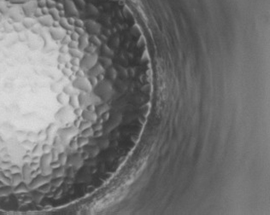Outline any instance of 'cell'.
<instances>
[{"label":"cell","instance_id":"46","mask_svg":"<svg viewBox=\"0 0 270 215\" xmlns=\"http://www.w3.org/2000/svg\"><path fill=\"white\" fill-rule=\"evenodd\" d=\"M29 166H30L31 169L33 171H35V170H38L39 168H40V162H34L32 161L29 163Z\"/></svg>","mask_w":270,"mask_h":215},{"label":"cell","instance_id":"25","mask_svg":"<svg viewBox=\"0 0 270 215\" xmlns=\"http://www.w3.org/2000/svg\"><path fill=\"white\" fill-rule=\"evenodd\" d=\"M79 95H73V96H69V105L72 109H75L80 107V103H79Z\"/></svg>","mask_w":270,"mask_h":215},{"label":"cell","instance_id":"5","mask_svg":"<svg viewBox=\"0 0 270 215\" xmlns=\"http://www.w3.org/2000/svg\"><path fill=\"white\" fill-rule=\"evenodd\" d=\"M72 84L80 91H86V92L93 91V87L91 85L88 76L83 77V78H77Z\"/></svg>","mask_w":270,"mask_h":215},{"label":"cell","instance_id":"3","mask_svg":"<svg viewBox=\"0 0 270 215\" xmlns=\"http://www.w3.org/2000/svg\"><path fill=\"white\" fill-rule=\"evenodd\" d=\"M80 132H79L78 128L73 126L72 127L63 129L61 132H59V137H60L62 142L64 143V144L65 145V144H69L73 137H75Z\"/></svg>","mask_w":270,"mask_h":215},{"label":"cell","instance_id":"39","mask_svg":"<svg viewBox=\"0 0 270 215\" xmlns=\"http://www.w3.org/2000/svg\"><path fill=\"white\" fill-rule=\"evenodd\" d=\"M88 79H89V81H90L92 86L93 87V89L98 85V83H99V81H98V80H97V78L96 76H88Z\"/></svg>","mask_w":270,"mask_h":215},{"label":"cell","instance_id":"4","mask_svg":"<svg viewBox=\"0 0 270 215\" xmlns=\"http://www.w3.org/2000/svg\"><path fill=\"white\" fill-rule=\"evenodd\" d=\"M51 179H52V176L51 175L45 176L40 173V174L37 175L36 177H34V179H32V181L28 184V187H29L31 190L37 189L40 188V186L44 185L47 183H50L51 181Z\"/></svg>","mask_w":270,"mask_h":215},{"label":"cell","instance_id":"44","mask_svg":"<svg viewBox=\"0 0 270 215\" xmlns=\"http://www.w3.org/2000/svg\"><path fill=\"white\" fill-rule=\"evenodd\" d=\"M84 109L80 108V107H78V108H75V109H73V113L74 115L76 117H81L82 115V113H83Z\"/></svg>","mask_w":270,"mask_h":215},{"label":"cell","instance_id":"6","mask_svg":"<svg viewBox=\"0 0 270 215\" xmlns=\"http://www.w3.org/2000/svg\"><path fill=\"white\" fill-rule=\"evenodd\" d=\"M85 28L90 35H98L103 32L102 25L92 19L85 20Z\"/></svg>","mask_w":270,"mask_h":215},{"label":"cell","instance_id":"37","mask_svg":"<svg viewBox=\"0 0 270 215\" xmlns=\"http://www.w3.org/2000/svg\"><path fill=\"white\" fill-rule=\"evenodd\" d=\"M63 183H64V178L63 177L51 179V181H50V184H51L52 187H59Z\"/></svg>","mask_w":270,"mask_h":215},{"label":"cell","instance_id":"47","mask_svg":"<svg viewBox=\"0 0 270 215\" xmlns=\"http://www.w3.org/2000/svg\"><path fill=\"white\" fill-rule=\"evenodd\" d=\"M32 157H33V156H30V155H25V156H22V161H23L24 163L29 164L30 162H32Z\"/></svg>","mask_w":270,"mask_h":215},{"label":"cell","instance_id":"16","mask_svg":"<svg viewBox=\"0 0 270 215\" xmlns=\"http://www.w3.org/2000/svg\"><path fill=\"white\" fill-rule=\"evenodd\" d=\"M29 193L31 194V198H32V200H33L34 202H36V203H40V202L43 200L44 197H45V194H43L42 192H40V190H38V189H33V190H31Z\"/></svg>","mask_w":270,"mask_h":215},{"label":"cell","instance_id":"50","mask_svg":"<svg viewBox=\"0 0 270 215\" xmlns=\"http://www.w3.org/2000/svg\"><path fill=\"white\" fill-rule=\"evenodd\" d=\"M60 166H61V164L59 163V161H52L51 162V164H50V166L52 167V169L57 168V167H59Z\"/></svg>","mask_w":270,"mask_h":215},{"label":"cell","instance_id":"48","mask_svg":"<svg viewBox=\"0 0 270 215\" xmlns=\"http://www.w3.org/2000/svg\"><path fill=\"white\" fill-rule=\"evenodd\" d=\"M101 118L103 119V120L104 121V122H107V121H109V119H110V112L108 111V112L104 113L103 115L101 116Z\"/></svg>","mask_w":270,"mask_h":215},{"label":"cell","instance_id":"40","mask_svg":"<svg viewBox=\"0 0 270 215\" xmlns=\"http://www.w3.org/2000/svg\"><path fill=\"white\" fill-rule=\"evenodd\" d=\"M69 147L70 149L72 150H77L79 149V145H78V143H77V140H71L69 143Z\"/></svg>","mask_w":270,"mask_h":215},{"label":"cell","instance_id":"28","mask_svg":"<svg viewBox=\"0 0 270 215\" xmlns=\"http://www.w3.org/2000/svg\"><path fill=\"white\" fill-rule=\"evenodd\" d=\"M43 155V151H42V144L39 143L38 144H35L34 147V149H32V156H41Z\"/></svg>","mask_w":270,"mask_h":215},{"label":"cell","instance_id":"2","mask_svg":"<svg viewBox=\"0 0 270 215\" xmlns=\"http://www.w3.org/2000/svg\"><path fill=\"white\" fill-rule=\"evenodd\" d=\"M98 58L99 56L97 55V52L92 54L86 52L80 62V68L88 73V71L98 63Z\"/></svg>","mask_w":270,"mask_h":215},{"label":"cell","instance_id":"54","mask_svg":"<svg viewBox=\"0 0 270 215\" xmlns=\"http://www.w3.org/2000/svg\"><path fill=\"white\" fill-rule=\"evenodd\" d=\"M0 169H1V168H0ZM0 171H1V170H0Z\"/></svg>","mask_w":270,"mask_h":215},{"label":"cell","instance_id":"24","mask_svg":"<svg viewBox=\"0 0 270 215\" xmlns=\"http://www.w3.org/2000/svg\"><path fill=\"white\" fill-rule=\"evenodd\" d=\"M69 96H68L64 91L58 93L57 95V101L62 105H66L67 103H69Z\"/></svg>","mask_w":270,"mask_h":215},{"label":"cell","instance_id":"53","mask_svg":"<svg viewBox=\"0 0 270 215\" xmlns=\"http://www.w3.org/2000/svg\"><path fill=\"white\" fill-rule=\"evenodd\" d=\"M3 185H3V183L2 182V181H0V187H2Z\"/></svg>","mask_w":270,"mask_h":215},{"label":"cell","instance_id":"13","mask_svg":"<svg viewBox=\"0 0 270 215\" xmlns=\"http://www.w3.org/2000/svg\"><path fill=\"white\" fill-rule=\"evenodd\" d=\"M81 117L83 119H86V120H88V121H91L92 123L97 122V119H98V116L96 114V112H92L87 109H84Z\"/></svg>","mask_w":270,"mask_h":215},{"label":"cell","instance_id":"45","mask_svg":"<svg viewBox=\"0 0 270 215\" xmlns=\"http://www.w3.org/2000/svg\"><path fill=\"white\" fill-rule=\"evenodd\" d=\"M39 138L38 137V134H35L34 133H27V139L31 140L32 142H35L37 139Z\"/></svg>","mask_w":270,"mask_h":215},{"label":"cell","instance_id":"33","mask_svg":"<svg viewBox=\"0 0 270 215\" xmlns=\"http://www.w3.org/2000/svg\"><path fill=\"white\" fill-rule=\"evenodd\" d=\"M94 134V130L92 129V127H89L87 129L84 130L80 133V136L82 137H85V138H93Z\"/></svg>","mask_w":270,"mask_h":215},{"label":"cell","instance_id":"52","mask_svg":"<svg viewBox=\"0 0 270 215\" xmlns=\"http://www.w3.org/2000/svg\"><path fill=\"white\" fill-rule=\"evenodd\" d=\"M85 109H87V110L92 111V112H95V111H96V105H94V104H91V105H89V106H87Z\"/></svg>","mask_w":270,"mask_h":215},{"label":"cell","instance_id":"17","mask_svg":"<svg viewBox=\"0 0 270 215\" xmlns=\"http://www.w3.org/2000/svg\"><path fill=\"white\" fill-rule=\"evenodd\" d=\"M110 107L108 103H101L100 105L96 106V111H95V112H96V114H97V116H98V118H99V117H101V116L103 115L104 113L110 111Z\"/></svg>","mask_w":270,"mask_h":215},{"label":"cell","instance_id":"32","mask_svg":"<svg viewBox=\"0 0 270 215\" xmlns=\"http://www.w3.org/2000/svg\"><path fill=\"white\" fill-rule=\"evenodd\" d=\"M89 140L90 139L87 138H85V137H82L80 136L77 138V143H78V145H79V148H83L86 145H87L89 143Z\"/></svg>","mask_w":270,"mask_h":215},{"label":"cell","instance_id":"51","mask_svg":"<svg viewBox=\"0 0 270 215\" xmlns=\"http://www.w3.org/2000/svg\"><path fill=\"white\" fill-rule=\"evenodd\" d=\"M2 172H3V174L4 175H6L7 177H11V175H12V172H11V171H10V169L7 168V169H3L2 170Z\"/></svg>","mask_w":270,"mask_h":215},{"label":"cell","instance_id":"36","mask_svg":"<svg viewBox=\"0 0 270 215\" xmlns=\"http://www.w3.org/2000/svg\"><path fill=\"white\" fill-rule=\"evenodd\" d=\"M0 181H2L3 183V185H11V179H10V178L4 175L2 171H0Z\"/></svg>","mask_w":270,"mask_h":215},{"label":"cell","instance_id":"42","mask_svg":"<svg viewBox=\"0 0 270 215\" xmlns=\"http://www.w3.org/2000/svg\"><path fill=\"white\" fill-rule=\"evenodd\" d=\"M9 169L11 171L12 174H13V173H17V172H21V167H20L19 166L17 165H10Z\"/></svg>","mask_w":270,"mask_h":215},{"label":"cell","instance_id":"27","mask_svg":"<svg viewBox=\"0 0 270 215\" xmlns=\"http://www.w3.org/2000/svg\"><path fill=\"white\" fill-rule=\"evenodd\" d=\"M98 35H90V42L92 44H93L94 45H96V46L101 47L103 42L100 40V38H99Z\"/></svg>","mask_w":270,"mask_h":215},{"label":"cell","instance_id":"14","mask_svg":"<svg viewBox=\"0 0 270 215\" xmlns=\"http://www.w3.org/2000/svg\"><path fill=\"white\" fill-rule=\"evenodd\" d=\"M31 189L28 187V185L25 182H21L20 185H18L16 187H14V194H25V193H29Z\"/></svg>","mask_w":270,"mask_h":215},{"label":"cell","instance_id":"10","mask_svg":"<svg viewBox=\"0 0 270 215\" xmlns=\"http://www.w3.org/2000/svg\"><path fill=\"white\" fill-rule=\"evenodd\" d=\"M121 119H122V116L121 114H116L112 117V119L109 124L108 126H106V133H110L112 130H114L117 126H119V124L121 121Z\"/></svg>","mask_w":270,"mask_h":215},{"label":"cell","instance_id":"9","mask_svg":"<svg viewBox=\"0 0 270 215\" xmlns=\"http://www.w3.org/2000/svg\"><path fill=\"white\" fill-rule=\"evenodd\" d=\"M32 172L33 170L31 169L30 166L27 163H24L22 167H21V176H22V179H23V182H25L26 184H29V183L32 181L33 179V176H32Z\"/></svg>","mask_w":270,"mask_h":215},{"label":"cell","instance_id":"12","mask_svg":"<svg viewBox=\"0 0 270 215\" xmlns=\"http://www.w3.org/2000/svg\"><path fill=\"white\" fill-rule=\"evenodd\" d=\"M52 162V156L51 153H46V154H43L42 156H40V169L46 168L50 166V164Z\"/></svg>","mask_w":270,"mask_h":215},{"label":"cell","instance_id":"38","mask_svg":"<svg viewBox=\"0 0 270 215\" xmlns=\"http://www.w3.org/2000/svg\"><path fill=\"white\" fill-rule=\"evenodd\" d=\"M97 48H99V47L96 46V45H94L93 44L90 43V44L88 45V46L85 49V52H87V53H96L97 52Z\"/></svg>","mask_w":270,"mask_h":215},{"label":"cell","instance_id":"30","mask_svg":"<svg viewBox=\"0 0 270 215\" xmlns=\"http://www.w3.org/2000/svg\"><path fill=\"white\" fill-rule=\"evenodd\" d=\"M51 188H52V185H51V184H50V182L47 183L45 185H44L40 186V188L37 189L45 195V194H48V193H50V192L51 191Z\"/></svg>","mask_w":270,"mask_h":215},{"label":"cell","instance_id":"23","mask_svg":"<svg viewBox=\"0 0 270 215\" xmlns=\"http://www.w3.org/2000/svg\"><path fill=\"white\" fill-rule=\"evenodd\" d=\"M64 173H65V168L64 166H60L59 167H57L56 169H53V172L51 173L52 179H56V178H62L64 177Z\"/></svg>","mask_w":270,"mask_h":215},{"label":"cell","instance_id":"22","mask_svg":"<svg viewBox=\"0 0 270 215\" xmlns=\"http://www.w3.org/2000/svg\"><path fill=\"white\" fill-rule=\"evenodd\" d=\"M106 74L109 77V79L111 80H116L117 76H118V71H117L116 68L114 67H110L109 68L106 69Z\"/></svg>","mask_w":270,"mask_h":215},{"label":"cell","instance_id":"15","mask_svg":"<svg viewBox=\"0 0 270 215\" xmlns=\"http://www.w3.org/2000/svg\"><path fill=\"white\" fill-rule=\"evenodd\" d=\"M100 48L102 56H108V57H110V58H113L114 56H115V52H114V50H112L106 43H103Z\"/></svg>","mask_w":270,"mask_h":215},{"label":"cell","instance_id":"20","mask_svg":"<svg viewBox=\"0 0 270 215\" xmlns=\"http://www.w3.org/2000/svg\"><path fill=\"white\" fill-rule=\"evenodd\" d=\"M10 179H11V185L13 187H16L18 185H20L21 183L23 182V179H22V176H21V172H17V173H13L11 177H10Z\"/></svg>","mask_w":270,"mask_h":215},{"label":"cell","instance_id":"49","mask_svg":"<svg viewBox=\"0 0 270 215\" xmlns=\"http://www.w3.org/2000/svg\"><path fill=\"white\" fill-rule=\"evenodd\" d=\"M103 131L101 130V131H97V132H94L93 134V138H99L101 137H103Z\"/></svg>","mask_w":270,"mask_h":215},{"label":"cell","instance_id":"11","mask_svg":"<svg viewBox=\"0 0 270 215\" xmlns=\"http://www.w3.org/2000/svg\"><path fill=\"white\" fill-rule=\"evenodd\" d=\"M106 73V68L101 64L99 62L93 67L89 71H88V76H96L99 75L100 73Z\"/></svg>","mask_w":270,"mask_h":215},{"label":"cell","instance_id":"41","mask_svg":"<svg viewBox=\"0 0 270 215\" xmlns=\"http://www.w3.org/2000/svg\"><path fill=\"white\" fill-rule=\"evenodd\" d=\"M51 149H52V146L50 145V144H48V143L42 144V151H43V154L50 153L51 152Z\"/></svg>","mask_w":270,"mask_h":215},{"label":"cell","instance_id":"1","mask_svg":"<svg viewBox=\"0 0 270 215\" xmlns=\"http://www.w3.org/2000/svg\"><path fill=\"white\" fill-rule=\"evenodd\" d=\"M93 91L97 96H100L103 102L107 103L112 97L113 86L110 80H104L102 82L98 83V85L93 89Z\"/></svg>","mask_w":270,"mask_h":215},{"label":"cell","instance_id":"8","mask_svg":"<svg viewBox=\"0 0 270 215\" xmlns=\"http://www.w3.org/2000/svg\"><path fill=\"white\" fill-rule=\"evenodd\" d=\"M70 108L71 107L68 104V105H64V107L63 109H61V110H59L58 112L56 114V119L60 120V121H64V122H67L69 119V115H71V112H70Z\"/></svg>","mask_w":270,"mask_h":215},{"label":"cell","instance_id":"29","mask_svg":"<svg viewBox=\"0 0 270 215\" xmlns=\"http://www.w3.org/2000/svg\"><path fill=\"white\" fill-rule=\"evenodd\" d=\"M68 156L67 153L66 152H62L58 155V158H57V161H59V163L61 164V166H65L67 164L68 162Z\"/></svg>","mask_w":270,"mask_h":215},{"label":"cell","instance_id":"26","mask_svg":"<svg viewBox=\"0 0 270 215\" xmlns=\"http://www.w3.org/2000/svg\"><path fill=\"white\" fill-rule=\"evenodd\" d=\"M92 124H93V123L91 122V121H88V120H86V119H82L81 122H80V126L78 127V130H79L80 133H81L84 130L87 129V128H89V127H92Z\"/></svg>","mask_w":270,"mask_h":215},{"label":"cell","instance_id":"35","mask_svg":"<svg viewBox=\"0 0 270 215\" xmlns=\"http://www.w3.org/2000/svg\"><path fill=\"white\" fill-rule=\"evenodd\" d=\"M101 149H99V147L97 145H95V146H92V148H91L90 151L88 152V154H89V156H90L91 158H94V157H96V156L99 154V152H100Z\"/></svg>","mask_w":270,"mask_h":215},{"label":"cell","instance_id":"21","mask_svg":"<svg viewBox=\"0 0 270 215\" xmlns=\"http://www.w3.org/2000/svg\"><path fill=\"white\" fill-rule=\"evenodd\" d=\"M98 62L103 65L105 68H109L110 67H111L113 65V61H112V58L110 57H108V56H99V58H98Z\"/></svg>","mask_w":270,"mask_h":215},{"label":"cell","instance_id":"18","mask_svg":"<svg viewBox=\"0 0 270 215\" xmlns=\"http://www.w3.org/2000/svg\"><path fill=\"white\" fill-rule=\"evenodd\" d=\"M14 187L12 185H4L0 187V197H5L8 195L13 194Z\"/></svg>","mask_w":270,"mask_h":215},{"label":"cell","instance_id":"19","mask_svg":"<svg viewBox=\"0 0 270 215\" xmlns=\"http://www.w3.org/2000/svg\"><path fill=\"white\" fill-rule=\"evenodd\" d=\"M53 147L54 149H56L59 153L64 152L65 151V148H64V143L62 142L60 137L59 136H57L55 138H54L53 141Z\"/></svg>","mask_w":270,"mask_h":215},{"label":"cell","instance_id":"7","mask_svg":"<svg viewBox=\"0 0 270 215\" xmlns=\"http://www.w3.org/2000/svg\"><path fill=\"white\" fill-rule=\"evenodd\" d=\"M67 164L73 166L74 169H80L84 164V160L80 154H74L68 158Z\"/></svg>","mask_w":270,"mask_h":215},{"label":"cell","instance_id":"43","mask_svg":"<svg viewBox=\"0 0 270 215\" xmlns=\"http://www.w3.org/2000/svg\"><path fill=\"white\" fill-rule=\"evenodd\" d=\"M92 129L94 130V132H97V131H101V130L103 129V123L95 122V123H93V124H92Z\"/></svg>","mask_w":270,"mask_h":215},{"label":"cell","instance_id":"34","mask_svg":"<svg viewBox=\"0 0 270 215\" xmlns=\"http://www.w3.org/2000/svg\"><path fill=\"white\" fill-rule=\"evenodd\" d=\"M97 145L100 149H106L110 146V140L108 138H103L97 143Z\"/></svg>","mask_w":270,"mask_h":215},{"label":"cell","instance_id":"31","mask_svg":"<svg viewBox=\"0 0 270 215\" xmlns=\"http://www.w3.org/2000/svg\"><path fill=\"white\" fill-rule=\"evenodd\" d=\"M21 147H23L25 149H33L35 143H34V142H32L29 139H26V140H24V141L21 142Z\"/></svg>","mask_w":270,"mask_h":215}]
</instances>
